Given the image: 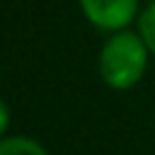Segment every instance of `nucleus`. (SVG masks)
<instances>
[{"mask_svg":"<svg viewBox=\"0 0 155 155\" xmlns=\"http://www.w3.org/2000/svg\"><path fill=\"white\" fill-rule=\"evenodd\" d=\"M7 126H10V109H7V107H5V102L0 99V138L5 136Z\"/></svg>","mask_w":155,"mask_h":155,"instance_id":"39448f33","label":"nucleus"},{"mask_svg":"<svg viewBox=\"0 0 155 155\" xmlns=\"http://www.w3.org/2000/svg\"><path fill=\"white\" fill-rule=\"evenodd\" d=\"M148 46L136 31H114L99 51V75L111 90H131L148 68Z\"/></svg>","mask_w":155,"mask_h":155,"instance_id":"f257e3e1","label":"nucleus"},{"mask_svg":"<svg viewBox=\"0 0 155 155\" xmlns=\"http://www.w3.org/2000/svg\"><path fill=\"white\" fill-rule=\"evenodd\" d=\"M0 155H48V153L34 138L7 136V138H0Z\"/></svg>","mask_w":155,"mask_h":155,"instance_id":"7ed1b4c3","label":"nucleus"},{"mask_svg":"<svg viewBox=\"0 0 155 155\" xmlns=\"http://www.w3.org/2000/svg\"><path fill=\"white\" fill-rule=\"evenodd\" d=\"M138 34L145 41L148 51L155 56V0L148 2V7L138 15Z\"/></svg>","mask_w":155,"mask_h":155,"instance_id":"20e7f679","label":"nucleus"},{"mask_svg":"<svg viewBox=\"0 0 155 155\" xmlns=\"http://www.w3.org/2000/svg\"><path fill=\"white\" fill-rule=\"evenodd\" d=\"M82 15L102 31L126 29L138 12V0H80Z\"/></svg>","mask_w":155,"mask_h":155,"instance_id":"f03ea898","label":"nucleus"},{"mask_svg":"<svg viewBox=\"0 0 155 155\" xmlns=\"http://www.w3.org/2000/svg\"><path fill=\"white\" fill-rule=\"evenodd\" d=\"M148 2H153V0H148Z\"/></svg>","mask_w":155,"mask_h":155,"instance_id":"423d86ee","label":"nucleus"}]
</instances>
